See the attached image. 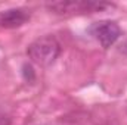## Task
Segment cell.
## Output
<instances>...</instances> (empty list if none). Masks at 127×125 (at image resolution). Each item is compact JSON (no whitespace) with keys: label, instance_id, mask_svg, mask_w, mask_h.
Returning a JSON list of instances; mask_svg holds the SVG:
<instances>
[{"label":"cell","instance_id":"1","mask_svg":"<svg viewBox=\"0 0 127 125\" xmlns=\"http://www.w3.org/2000/svg\"><path fill=\"white\" fill-rule=\"evenodd\" d=\"M61 53V44L53 35H43L38 37L27 47V55L32 63L47 68L53 65Z\"/></svg>","mask_w":127,"mask_h":125},{"label":"cell","instance_id":"5","mask_svg":"<svg viewBox=\"0 0 127 125\" xmlns=\"http://www.w3.org/2000/svg\"><path fill=\"white\" fill-rule=\"evenodd\" d=\"M22 77L27 83H32L35 80V72H34V68L31 66V63H24L22 65Z\"/></svg>","mask_w":127,"mask_h":125},{"label":"cell","instance_id":"6","mask_svg":"<svg viewBox=\"0 0 127 125\" xmlns=\"http://www.w3.org/2000/svg\"><path fill=\"white\" fill-rule=\"evenodd\" d=\"M0 125H10V118L4 112L0 110Z\"/></svg>","mask_w":127,"mask_h":125},{"label":"cell","instance_id":"3","mask_svg":"<svg viewBox=\"0 0 127 125\" xmlns=\"http://www.w3.org/2000/svg\"><path fill=\"white\" fill-rule=\"evenodd\" d=\"M87 31L95 40L100 43L103 49H109L121 35V28L118 27V24L108 19L93 22L87 28Z\"/></svg>","mask_w":127,"mask_h":125},{"label":"cell","instance_id":"4","mask_svg":"<svg viewBox=\"0 0 127 125\" xmlns=\"http://www.w3.org/2000/svg\"><path fill=\"white\" fill-rule=\"evenodd\" d=\"M30 21V12L21 7L6 9L0 12V28H18Z\"/></svg>","mask_w":127,"mask_h":125},{"label":"cell","instance_id":"2","mask_svg":"<svg viewBox=\"0 0 127 125\" xmlns=\"http://www.w3.org/2000/svg\"><path fill=\"white\" fill-rule=\"evenodd\" d=\"M112 3L95 1V0H58L47 3L46 7L56 15H75L86 12H102L108 7H112Z\"/></svg>","mask_w":127,"mask_h":125},{"label":"cell","instance_id":"7","mask_svg":"<svg viewBox=\"0 0 127 125\" xmlns=\"http://www.w3.org/2000/svg\"><path fill=\"white\" fill-rule=\"evenodd\" d=\"M118 50H120V53H123V55H126V56H127V40H124V41L120 44Z\"/></svg>","mask_w":127,"mask_h":125}]
</instances>
